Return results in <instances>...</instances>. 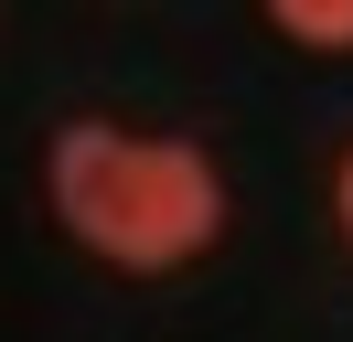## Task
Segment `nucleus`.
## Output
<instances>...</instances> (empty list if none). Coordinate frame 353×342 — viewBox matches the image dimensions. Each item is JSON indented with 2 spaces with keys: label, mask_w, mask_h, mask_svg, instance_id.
I'll return each mask as SVG.
<instances>
[{
  "label": "nucleus",
  "mask_w": 353,
  "mask_h": 342,
  "mask_svg": "<svg viewBox=\"0 0 353 342\" xmlns=\"http://www.w3.org/2000/svg\"><path fill=\"white\" fill-rule=\"evenodd\" d=\"M54 214L108 268H182L193 246H214L225 182L203 139H129V128L75 118L54 139Z\"/></svg>",
  "instance_id": "nucleus-1"
},
{
  "label": "nucleus",
  "mask_w": 353,
  "mask_h": 342,
  "mask_svg": "<svg viewBox=\"0 0 353 342\" xmlns=\"http://www.w3.org/2000/svg\"><path fill=\"white\" fill-rule=\"evenodd\" d=\"M279 11V32H300V43H353V0H268Z\"/></svg>",
  "instance_id": "nucleus-2"
},
{
  "label": "nucleus",
  "mask_w": 353,
  "mask_h": 342,
  "mask_svg": "<svg viewBox=\"0 0 353 342\" xmlns=\"http://www.w3.org/2000/svg\"><path fill=\"white\" fill-rule=\"evenodd\" d=\"M343 225H353V161H343Z\"/></svg>",
  "instance_id": "nucleus-3"
}]
</instances>
